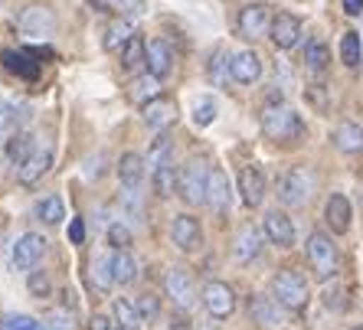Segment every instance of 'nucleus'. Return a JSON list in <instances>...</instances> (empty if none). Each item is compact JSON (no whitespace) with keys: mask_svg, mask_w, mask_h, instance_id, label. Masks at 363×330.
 Wrapping results in <instances>:
<instances>
[{"mask_svg":"<svg viewBox=\"0 0 363 330\" xmlns=\"http://www.w3.org/2000/svg\"><path fill=\"white\" fill-rule=\"evenodd\" d=\"M262 131H265V137L285 144V141H298V137L304 135V125H301V118H298V111L275 95L262 108Z\"/></svg>","mask_w":363,"mask_h":330,"instance_id":"obj_1","label":"nucleus"},{"mask_svg":"<svg viewBox=\"0 0 363 330\" xmlns=\"http://www.w3.org/2000/svg\"><path fill=\"white\" fill-rule=\"evenodd\" d=\"M304 258L311 265L314 278H334L340 271V255H337V246H334V239L328 232H311L308 236V246H304Z\"/></svg>","mask_w":363,"mask_h":330,"instance_id":"obj_2","label":"nucleus"},{"mask_svg":"<svg viewBox=\"0 0 363 330\" xmlns=\"http://www.w3.org/2000/svg\"><path fill=\"white\" fill-rule=\"evenodd\" d=\"M272 297L279 301L285 311H301L311 297L308 288V278H304L298 268H281L275 278H272Z\"/></svg>","mask_w":363,"mask_h":330,"instance_id":"obj_3","label":"nucleus"},{"mask_svg":"<svg viewBox=\"0 0 363 330\" xmlns=\"http://www.w3.org/2000/svg\"><path fill=\"white\" fill-rule=\"evenodd\" d=\"M314 186H318L314 170L304 167V164H298V167L285 170V173L279 177V200L285 206H304L308 200H311Z\"/></svg>","mask_w":363,"mask_h":330,"instance_id":"obj_4","label":"nucleus"},{"mask_svg":"<svg viewBox=\"0 0 363 330\" xmlns=\"http://www.w3.org/2000/svg\"><path fill=\"white\" fill-rule=\"evenodd\" d=\"M210 164L194 157L180 167V180H177V196L190 206L206 203V186H210Z\"/></svg>","mask_w":363,"mask_h":330,"instance_id":"obj_5","label":"nucleus"},{"mask_svg":"<svg viewBox=\"0 0 363 330\" xmlns=\"http://www.w3.org/2000/svg\"><path fill=\"white\" fill-rule=\"evenodd\" d=\"M56 10L46 7V4H30V7L20 10L17 17V30L26 40H50L56 33Z\"/></svg>","mask_w":363,"mask_h":330,"instance_id":"obj_6","label":"nucleus"},{"mask_svg":"<svg viewBox=\"0 0 363 330\" xmlns=\"http://www.w3.org/2000/svg\"><path fill=\"white\" fill-rule=\"evenodd\" d=\"M164 291L167 297L174 301L177 311H190L196 305V288H194V278L186 268H167L164 271Z\"/></svg>","mask_w":363,"mask_h":330,"instance_id":"obj_7","label":"nucleus"},{"mask_svg":"<svg viewBox=\"0 0 363 330\" xmlns=\"http://www.w3.org/2000/svg\"><path fill=\"white\" fill-rule=\"evenodd\" d=\"M203 307H206L210 317L226 321L229 314L236 311V295H233V288H229L226 281H206L203 285Z\"/></svg>","mask_w":363,"mask_h":330,"instance_id":"obj_8","label":"nucleus"},{"mask_svg":"<svg viewBox=\"0 0 363 330\" xmlns=\"http://www.w3.org/2000/svg\"><path fill=\"white\" fill-rule=\"evenodd\" d=\"M170 239H174V246H177L180 252H194V249H200L203 246L200 220H196V216H190V212L174 216V222H170Z\"/></svg>","mask_w":363,"mask_h":330,"instance_id":"obj_9","label":"nucleus"},{"mask_svg":"<svg viewBox=\"0 0 363 330\" xmlns=\"http://www.w3.org/2000/svg\"><path fill=\"white\" fill-rule=\"evenodd\" d=\"M239 36H245V40H259V36H265L272 30V13L265 4H249V7L239 10Z\"/></svg>","mask_w":363,"mask_h":330,"instance_id":"obj_10","label":"nucleus"},{"mask_svg":"<svg viewBox=\"0 0 363 330\" xmlns=\"http://www.w3.org/2000/svg\"><path fill=\"white\" fill-rule=\"evenodd\" d=\"M262 232H265V239H269L272 246H279V249L295 246V222L288 220V212H281V210L265 212Z\"/></svg>","mask_w":363,"mask_h":330,"instance_id":"obj_11","label":"nucleus"},{"mask_svg":"<svg viewBox=\"0 0 363 330\" xmlns=\"http://www.w3.org/2000/svg\"><path fill=\"white\" fill-rule=\"evenodd\" d=\"M269 40L275 42V50H295L298 42H301V20L291 17V13H275L272 17Z\"/></svg>","mask_w":363,"mask_h":330,"instance_id":"obj_12","label":"nucleus"},{"mask_svg":"<svg viewBox=\"0 0 363 330\" xmlns=\"http://www.w3.org/2000/svg\"><path fill=\"white\" fill-rule=\"evenodd\" d=\"M43 252H46V239L40 236V232H23V236L13 242V252H10V258H13V265L17 268H33L36 262L43 258Z\"/></svg>","mask_w":363,"mask_h":330,"instance_id":"obj_13","label":"nucleus"},{"mask_svg":"<svg viewBox=\"0 0 363 330\" xmlns=\"http://www.w3.org/2000/svg\"><path fill=\"white\" fill-rule=\"evenodd\" d=\"M229 69H233V82L252 85V82H259V76H262V59H259L255 50H239V52H233Z\"/></svg>","mask_w":363,"mask_h":330,"instance_id":"obj_14","label":"nucleus"},{"mask_svg":"<svg viewBox=\"0 0 363 330\" xmlns=\"http://www.w3.org/2000/svg\"><path fill=\"white\" fill-rule=\"evenodd\" d=\"M262 229L255 226H242L236 232V242H233V258L236 262H252V258H259V252H262Z\"/></svg>","mask_w":363,"mask_h":330,"instance_id":"obj_15","label":"nucleus"},{"mask_svg":"<svg viewBox=\"0 0 363 330\" xmlns=\"http://www.w3.org/2000/svg\"><path fill=\"white\" fill-rule=\"evenodd\" d=\"M324 220H328L330 232L344 236L347 229H350V220H354V206H350V200H347L344 193H334L328 200V206H324Z\"/></svg>","mask_w":363,"mask_h":330,"instance_id":"obj_16","label":"nucleus"},{"mask_svg":"<svg viewBox=\"0 0 363 330\" xmlns=\"http://www.w3.org/2000/svg\"><path fill=\"white\" fill-rule=\"evenodd\" d=\"M229 203H233V186H229V180H226L223 170L213 167L210 170V186H206V206L223 216V212L229 210Z\"/></svg>","mask_w":363,"mask_h":330,"instance_id":"obj_17","label":"nucleus"},{"mask_svg":"<svg viewBox=\"0 0 363 330\" xmlns=\"http://www.w3.org/2000/svg\"><path fill=\"white\" fill-rule=\"evenodd\" d=\"M154 98H161V79L151 76V72H141V76H135L131 82H128V102L131 105H147L154 102Z\"/></svg>","mask_w":363,"mask_h":330,"instance_id":"obj_18","label":"nucleus"},{"mask_svg":"<svg viewBox=\"0 0 363 330\" xmlns=\"http://www.w3.org/2000/svg\"><path fill=\"white\" fill-rule=\"evenodd\" d=\"M239 193H242L245 206H259L265 200V177L259 167H242L239 170Z\"/></svg>","mask_w":363,"mask_h":330,"instance_id":"obj_19","label":"nucleus"},{"mask_svg":"<svg viewBox=\"0 0 363 330\" xmlns=\"http://www.w3.org/2000/svg\"><path fill=\"white\" fill-rule=\"evenodd\" d=\"M174 69V50L167 46V40H161V36H154L151 42H147V72L157 79H164Z\"/></svg>","mask_w":363,"mask_h":330,"instance_id":"obj_20","label":"nucleus"},{"mask_svg":"<svg viewBox=\"0 0 363 330\" xmlns=\"http://www.w3.org/2000/svg\"><path fill=\"white\" fill-rule=\"evenodd\" d=\"M144 125L154 127V131H164L167 125H174V118H177V105L170 102V98H154V102L144 105Z\"/></svg>","mask_w":363,"mask_h":330,"instance_id":"obj_21","label":"nucleus"},{"mask_svg":"<svg viewBox=\"0 0 363 330\" xmlns=\"http://www.w3.org/2000/svg\"><path fill=\"white\" fill-rule=\"evenodd\" d=\"M50 167H52V154L43 147V151H36L26 164H20V167H17V180L23 186H33L36 180H43L46 173H50Z\"/></svg>","mask_w":363,"mask_h":330,"instance_id":"obj_22","label":"nucleus"},{"mask_svg":"<svg viewBox=\"0 0 363 330\" xmlns=\"http://www.w3.org/2000/svg\"><path fill=\"white\" fill-rule=\"evenodd\" d=\"M330 141H334V147L344 154H360L363 151V127L357 125V121H340V125L334 127Z\"/></svg>","mask_w":363,"mask_h":330,"instance_id":"obj_23","label":"nucleus"},{"mask_svg":"<svg viewBox=\"0 0 363 330\" xmlns=\"http://www.w3.org/2000/svg\"><path fill=\"white\" fill-rule=\"evenodd\" d=\"M279 301L275 297H265V295H255L249 297V314H252L255 324H262V327H279L281 324V311H279Z\"/></svg>","mask_w":363,"mask_h":330,"instance_id":"obj_24","label":"nucleus"},{"mask_svg":"<svg viewBox=\"0 0 363 330\" xmlns=\"http://www.w3.org/2000/svg\"><path fill=\"white\" fill-rule=\"evenodd\" d=\"M4 151H7V161L10 164H26L30 157H33L40 147H36V137L30 135V131H17V135L7 137V144H4Z\"/></svg>","mask_w":363,"mask_h":330,"instance_id":"obj_25","label":"nucleus"},{"mask_svg":"<svg viewBox=\"0 0 363 330\" xmlns=\"http://www.w3.org/2000/svg\"><path fill=\"white\" fill-rule=\"evenodd\" d=\"M144 170H147V164H144L141 154H121V161H118V180L121 186H141L144 180Z\"/></svg>","mask_w":363,"mask_h":330,"instance_id":"obj_26","label":"nucleus"},{"mask_svg":"<svg viewBox=\"0 0 363 330\" xmlns=\"http://www.w3.org/2000/svg\"><path fill=\"white\" fill-rule=\"evenodd\" d=\"M177 180H180V170L174 167V161H167L164 167H157L151 173V186H154V193L161 196V200H167V196L177 193Z\"/></svg>","mask_w":363,"mask_h":330,"instance_id":"obj_27","label":"nucleus"},{"mask_svg":"<svg viewBox=\"0 0 363 330\" xmlns=\"http://www.w3.org/2000/svg\"><path fill=\"white\" fill-rule=\"evenodd\" d=\"M111 317H115V324H118L121 330H138L144 324L138 305L135 301H128V297H115V305H111Z\"/></svg>","mask_w":363,"mask_h":330,"instance_id":"obj_28","label":"nucleus"},{"mask_svg":"<svg viewBox=\"0 0 363 330\" xmlns=\"http://www.w3.org/2000/svg\"><path fill=\"white\" fill-rule=\"evenodd\" d=\"M135 36V23L128 17H115L108 26H105V50H125V42Z\"/></svg>","mask_w":363,"mask_h":330,"instance_id":"obj_29","label":"nucleus"},{"mask_svg":"<svg viewBox=\"0 0 363 330\" xmlns=\"http://www.w3.org/2000/svg\"><path fill=\"white\" fill-rule=\"evenodd\" d=\"M111 271H115V285H131L138 278V262L128 249H115L111 255Z\"/></svg>","mask_w":363,"mask_h":330,"instance_id":"obj_30","label":"nucleus"},{"mask_svg":"<svg viewBox=\"0 0 363 330\" xmlns=\"http://www.w3.org/2000/svg\"><path fill=\"white\" fill-rule=\"evenodd\" d=\"M138 66H147V42L135 33L121 50V69H138Z\"/></svg>","mask_w":363,"mask_h":330,"instance_id":"obj_31","label":"nucleus"},{"mask_svg":"<svg viewBox=\"0 0 363 330\" xmlns=\"http://www.w3.org/2000/svg\"><path fill=\"white\" fill-rule=\"evenodd\" d=\"M36 216H40L46 226H60V222L66 220V206H62V200L56 193H52V196H43L40 203H36Z\"/></svg>","mask_w":363,"mask_h":330,"instance_id":"obj_32","label":"nucleus"},{"mask_svg":"<svg viewBox=\"0 0 363 330\" xmlns=\"http://www.w3.org/2000/svg\"><path fill=\"white\" fill-rule=\"evenodd\" d=\"M26 121V108L23 105H0V135L10 137V135H17L20 125Z\"/></svg>","mask_w":363,"mask_h":330,"instance_id":"obj_33","label":"nucleus"},{"mask_svg":"<svg viewBox=\"0 0 363 330\" xmlns=\"http://www.w3.org/2000/svg\"><path fill=\"white\" fill-rule=\"evenodd\" d=\"M328 62H330V50L324 46V40H311L304 46V66H308V72H324Z\"/></svg>","mask_w":363,"mask_h":330,"instance_id":"obj_34","label":"nucleus"},{"mask_svg":"<svg viewBox=\"0 0 363 330\" xmlns=\"http://www.w3.org/2000/svg\"><path fill=\"white\" fill-rule=\"evenodd\" d=\"M89 281H92L95 291H111V285H115V271H111V258H95L92 262V271H89Z\"/></svg>","mask_w":363,"mask_h":330,"instance_id":"obj_35","label":"nucleus"},{"mask_svg":"<svg viewBox=\"0 0 363 330\" xmlns=\"http://www.w3.org/2000/svg\"><path fill=\"white\" fill-rule=\"evenodd\" d=\"M167 161H174V147H170V137L161 135V137H157V141L151 144V151H147V161H144V164H147V170L154 173V170L164 167Z\"/></svg>","mask_w":363,"mask_h":330,"instance_id":"obj_36","label":"nucleus"},{"mask_svg":"<svg viewBox=\"0 0 363 330\" xmlns=\"http://www.w3.org/2000/svg\"><path fill=\"white\" fill-rule=\"evenodd\" d=\"M360 56H363L360 36H357V33H344V36H340V59H344V66L357 69V66H360Z\"/></svg>","mask_w":363,"mask_h":330,"instance_id":"obj_37","label":"nucleus"},{"mask_svg":"<svg viewBox=\"0 0 363 330\" xmlns=\"http://www.w3.org/2000/svg\"><path fill=\"white\" fill-rule=\"evenodd\" d=\"M229 62H233V56H229L226 50H216L210 59V79L216 85H223L226 79H233V69H229Z\"/></svg>","mask_w":363,"mask_h":330,"instance_id":"obj_38","label":"nucleus"},{"mask_svg":"<svg viewBox=\"0 0 363 330\" xmlns=\"http://www.w3.org/2000/svg\"><path fill=\"white\" fill-rule=\"evenodd\" d=\"M105 10H118V17H138L144 13V0H92Z\"/></svg>","mask_w":363,"mask_h":330,"instance_id":"obj_39","label":"nucleus"},{"mask_svg":"<svg viewBox=\"0 0 363 330\" xmlns=\"http://www.w3.org/2000/svg\"><path fill=\"white\" fill-rule=\"evenodd\" d=\"M0 330H50V327L33 321V317H26V314H10V317L0 321Z\"/></svg>","mask_w":363,"mask_h":330,"instance_id":"obj_40","label":"nucleus"},{"mask_svg":"<svg viewBox=\"0 0 363 330\" xmlns=\"http://www.w3.org/2000/svg\"><path fill=\"white\" fill-rule=\"evenodd\" d=\"M138 311H141L144 321H157V314H161V301H157V295H151V291H144V295H138Z\"/></svg>","mask_w":363,"mask_h":330,"instance_id":"obj_41","label":"nucleus"},{"mask_svg":"<svg viewBox=\"0 0 363 330\" xmlns=\"http://www.w3.org/2000/svg\"><path fill=\"white\" fill-rule=\"evenodd\" d=\"M213 118H216V102L213 98H200L194 105V121L200 127H206V125H213Z\"/></svg>","mask_w":363,"mask_h":330,"instance_id":"obj_42","label":"nucleus"},{"mask_svg":"<svg viewBox=\"0 0 363 330\" xmlns=\"http://www.w3.org/2000/svg\"><path fill=\"white\" fill-rule=\"evenodd\" d=\"M108 242L115 249H128L131 246V229H128L125 222H111L108 226Z\"/></svg>","mask_w":363,"mask_h":330,"instance_id":"obj_43","label":"nucleus"},{"mask_svg":"<svg viewBox=\"0 0 363 330\" xmlns=\"http://www.w3.org/2000/svg\"><path fill=\"white\" fill-rule=\"evenodd\" d=\"M26 288H30V295H36V297H46V295H50V278H46V271H30Z\"/></svg>","mask_w":363,"mask_h":330,"instance_id":"obj_44","label":"nucleus"},{"mask_svg":"<svg viewBox=\"0 0 363 330\" xmlns=\"http://www.w3.org/2000/svg\"><path fill=\"white\" fill-rule=\"evenodd\" d=\"M46 324H52L50 330H72V314H66V311H50V314H46Z\"/></svg>","mask_w":363,"mask_h":330,"instance_id":"obj_45","label":"nucleus"},{"mask_svg":"<svg viewBox=\"0 0 363 330\" xmlns=\"http://www.w3.org/2000/svg\"><path fill=\"white\" fill-rule=\"evenodd\" d=\"M69 239H72L76 246H82V242H85V226H82V220H72V222H69Z\"/></svg>","mask_w":363,"mask_h":330,"instance_id":"obj_46","label":"nucleus"},{"mask_svg":"<svg viewBox=\"0 0 363 330\" xmlns=\"http://www.w3.org/2000/svg\"><path fill=\"white\" fill-rule=\"evenodd\" d=\"M89 330H111V321L108 317H101V314H95L92 321H89Z\"/></svg>","mask_w":363,"mask_h":330,"instance_id":"obj_47","label":"nucleus"},{"mask_svg":"<svg viewBox=\"0 0 363 330\" xmlns=\"http://www.w3.org/2000/svg\"><path fill=\"white\" fill-rule=\"evenodd\" d=\"M344 13H350V17L363 13V0H344Z\"/></svg>","mask_w":363,"mask_h":330,"instance_id":"obj_48","label":"nucleus"},{"mask_svg":"<svg viewBox=\"0 0 363 330\" xmlns=\"http://www.w3.org/2000/svg\"><path fill=\"white\" fill-rule=\"evenodd\" d=\"M350 330H363V324H357V327H350Z\"/></svg>","mask_w":363,"mask_h":330,"instance_id":"obj_49","label":"nucleus"}]
</instances>
